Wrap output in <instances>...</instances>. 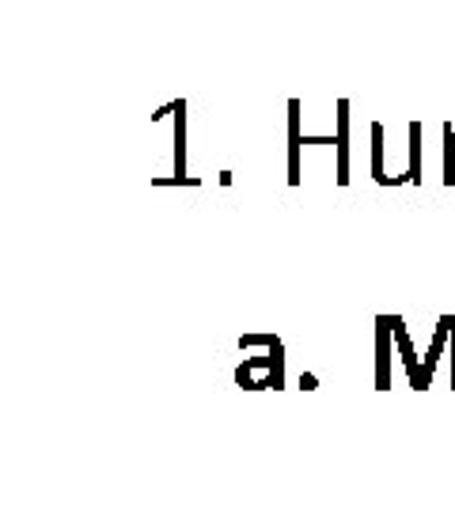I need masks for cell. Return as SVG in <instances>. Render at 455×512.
I'll use <instances>...</instances> for the list:
<instances>
[{"label":"cell","mask_w":455,"mask_h":512,"mask_svg":"<svg viewBox=\"0 0 455 512\" xmlns=\"http://www.w3.org/2000/svg\"><path fill=\"white\" fill-rule=\"evenodd\" d=\"M239 353H251L236 368V384L243 391H281L285 387V342L277 334L247 330V334H239Z\"/></svg>","instance_id":"cell-1"},{"label":"cell","mask_w":455,"mask_h":512,"mask_svg":"<svg viewBox=\"0 0 455 512\" xmlns=\"http://www.w3.org/2000/svg\"><path fill=\"white\" fill-rule=\"evenodd\" d=\"M368 137H372V156H368L372 183L391 186V175H387V133H383V122H372V126H368Z\"/></svg>","instance_id":"cell-8"},{"label":"cell","mask_w":455,"mask_h":512,"mask_svg":"<svg viewBox=\"0 0 455 512\" xmlns=\"http://www.w3.org/2000/svg\"><path fill=\"white\" fill-rule=\"evenodd\" d=\"M448 357H452V391H455V315H452V342H448Z\"/></svg>","instance_id":"cell-13"},{"label":"cell","mask_w":455,"mask_h":512,"mask_svg":"<svg viewBox=\"0 0 455 512\" xmlns=\"http://www.w3.org/2000/svg\"><path fill=\"white\" fill-rule=\"evenodd\" d=\"M334 160H338V167H334V183L338 186H349V99H338L334 103Z\"/></svg>","instance_id":"cell-4"},{"label":"cell","mask_w":455,"mask_h":512,"mask_svg":"<svg viewBox=\"0 0 455 512\" xmlns=\"http://www.w3.org/2000/svg\"><path fill=\"white\" fill-rule=\"evenodd\" d=\"M395 323L391 315H376V391H391L395 380Z\"/></svg>","instance_id":"cell-2"},{"label":"cell","mask_w":455,"mask_h":512,"mask_svg":"<svg viewBox=\"0 0 455 512\" xmlns=\"http://www.w3.org/2000/svg\"><path fill=\"white\" fill-rule=\"evenodd\" d=\"M300 110H304V103L289 99V186H300V179H304L300 175V156H304V137L308 133L300 129V118H304Z\"/></svg>","instance_id":"cell-6"},{"label":"cell","mask_w":455,"mask_h":512,"mask_svg":"<svg viewBox=\"0 0 455 512\" xmlns=\"http://www.w3.org/2000/svg\"><path fill=\"white\" fill-rule=\"evenodd\" d=\"M448 342H452V315H440L437 330H433V342H429L425 357H421V380H418V387H414V391H429L433 376H437L440 357L448 353Z\"/></svg>","instance_id":"cell-3"},{"label":"cell","mask_w":455,"mask_h":512,"mask_svg":"<svg viewBox=\"0 0 455 512\" xmlns=\"http://www.w3.org/2000/svg\"><path fill=\"white\" fill-rule=\"evenodd\" d=\"M410 141H406V175L395 179V186H421L425 183V145H421V137H425V126L421 122H410Z\"/></svg>","instance_id":"cell-5"},{"label":"cell","mask_w":455,"mask_h":512,"mask_svg":"<svg viewBox=\"0 0 455 512\" xmlns=\"http://www.w3.org/2000/svg\"><path fill=\"white\" fill-rule=\"evenodd\" d=\"M175 179H190L186 175V99H175Z\"/></svg>","instance_id":"cell-9"},{"label":"cell","mask_w":455,"mask_h":512,"mask_svg":"<svg viewBox=\"0 0 455 512\" xmlns=\"http://www.w3.org/2000/svg\"><path fill=\"white\" fill-rule=\"evenodd\" d=\"M391 323H395V346H399V357H402V368H406V380H410V391L418 387L421 380V357L414 342H410V330H406V319L402 315H391Z\"/></svg>","instance_id":"cell-7"},{"label":"cell","mask_w":455,"mask_h":512,"mask_svg":"<svg viewBox=\"0 0 455 512\" xmlns=\"http://www.w3.org/2000/svg\"><path fill=\"white\" fill-rule=\"evenodd\" d=\"M300 387H304V391H315V387H319V376H315V372H304V376H300Z\"/></svg>","instance_id":"cell-12"},{"label":"cell","mask_w":455,"mask_h":512,"mask_svg":"<svg viewBox=\"0 0 455 512\" xmlns=\"http://www.w3.org/2000/svg\"><path fill=\"white\" fill-rule=\"evenodd\" d=\"M444 186H455V126L444 122Z\"/></svg>","instance_id":"cell-10"},{"label":"cell","mask_w":455,"mask_h":512,"mask_svg":"<svg viewBox=\"0 0 455 512\" xmlns=\"http://www.w3.org/2000/svg\"><path fill=\"white\" fill-rule=\"evenodd\" d=\"M152 186H201L198 175H190V179H175V175H152Z\"/></svg>","instance_id":"cell-11"}]
</instances>
